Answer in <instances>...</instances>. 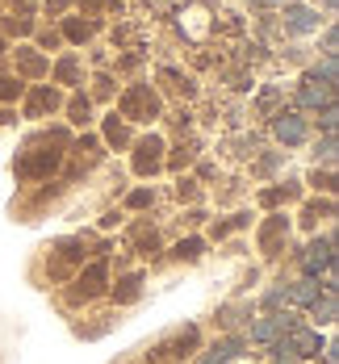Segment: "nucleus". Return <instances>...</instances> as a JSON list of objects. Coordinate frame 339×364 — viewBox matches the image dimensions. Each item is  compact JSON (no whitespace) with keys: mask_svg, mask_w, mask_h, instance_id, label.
<instances>
[{"mask_svg":"<svg viewBox=\"0 0 339 364\" xmlns=\"http://www.w3.org/2000/svg\"><path fill=\"white\" fill-rule=\"evenodd\" d=\"M301 264H306V272H310V277H318V272H331V264H335L331 239H318V243H310V247H306V255H301Z\"/></svg>","mask_w":339,"mask_h":364,"instance_id":"f257e3e1","label":"nucleus"},{"mask_svg":"<svg viewBox=\"0 0 339 364\" xmlns=\"http://www.w3.org/2000/svg\"><path fill=\"white\" fill-rule=\"evenodd\" d=\"M101 289H105V264L97 259L88 272H80V281H75V289H72V301H80V297H97Z\"/></svg>","mask_w":339,"mask_h":364,"instance_id":"f03ea898","label":"nucleus"},{"mask_svg":"<svg viewBox=\"0 0 339 364\" xmlns=\"http://www.w3.org/2000/svg\"><path fill=\"white\" fill-rule=\"evenodd\" d=\"M298 360H306V356H318V331H306V327H289V343H285Z\"/></svg>","mask_w":339,"mask_h":364,"instance_id":"7ed1b4c3","label":"nucleus"},{"mask_svg":"<svg viewBox=\"0 0 339 364\" xmlns=\"http://www.w3.org/2000/svg\"><path fill=\"white\" fill-rule=\"evenodd\" d=\"M289 327H294V318H289V314H272V318H264V323L252 327V339H256V343H272L281 331H289Z\"/></svg>","mask_w":339,"mask_h":364,"instance_id":"20e7f679","label":"nucleus"},{"mask_svg":"<svg viewBox=\"0 0 339 364\" xmlns=\"http://www.w3.org/2000/svg\"><path fill=\"white\" fill-rule=\"evenodd\" d=\"M276 139L281 143H301L306 139V122H301L298 113H281L276 117Z\"/></svg>","mask_w":339,"mask_h":364,"instance_id":"39448f33","label":"nucleus"},{"mask_svg":"<svg viewBox=\"0 0 339 364\" xmlns=\"http://www.w3.org/2000/svg\"><path fill=\"white\" fill-rule=\"evenodd\" d=\"M188 348H197V327H188V331H181L172 343H159L155 348V360H168V356H181V352H188Z\"/></svg>","mask_w":339,"mask_h":364,"instance_id":"423d86ee","label":"nucleus"},{"mask_svg":"<svg viewBox=\"0 0 339 364\" xmlns=\"http://www.w3.org/2000/svg\"><path fill=\"white\" fill-rule=\"evenodd\" d=\"M159 151H163V143H159V139H147V143H139V155H134V168H139L143 176L159 168Z\"/></svg>","mask_w":339,"mask_h":364,"instance_id":"0eeeda50","label":"nucleus"},{"mask_svg":"<svg viewBox=\"0 0 339 364\" xmlns=\"http://www.w3.org/2000/svg\"><path fill=\"white\" fill-rule=\"evenodd\" d=\"M239 348H243L239 339H222V343H214V348H210V356H205L201 364H230L235 356H239Z\"/></svg>","mask_w":339,"mask_h":364,"instance_id":"6e6552de","label":"nucleus"},{"mask_svg":"<svg viewBox=\"0 0 339 364\" xmlns=\"http://www.w3.org/2000/svg\"><path fill=\"white\" fill-rule=\"evenodd\" d=\"M289 301H298V306H318V281L310 277V281H301V285H289Z\"/></svg>","mask_w":339,"mask_h":364,"instance_id":"1a4fd4ad","label":"nucleus"},{"mask_svg":"<svg viewBox=\"0 0 339 364\" xmlns=\"http://www.w3.org/2000/svg\"><path fill=\"white\" fill-rule=\"evenodd\" d=\"M285 26H289L294 34H310V30H318V17H314L310 9H294V13L285 17Z\"/></svg>","mask_w":339,"mask_h":364,"instance_id":"9d476101","label":"nucleus"},{"mask_svg":"<svg viewBox=\"0 0 339 364\" xmlns=\"http://www.w3.org/2000/svg\"><path fill=\"white\" fill-rule=\"evenodd\" d=\"M281 230H285V218H272L268 226H264V235H260L264 252H272V247H276V239H281Z\"/></svg>","mask_w":339,"mask_h":364,"instance_id":"9b49d317","label":"nucleus"},{"mask_svg":"<svg viewBox=\"0 0 339 364\" xmlns=\"http://www.w3.org/2000/svg\"><path fill=\"white\" fill-rule=\"evenodd\" d=\"M139 289H143V277H126V281H122V289H117V301H134Z\"/></svg>","mask_w":339,"mask_h":364,"instance_id":"f8f14e48","label":"nucleus"},{"mask_svg":"<svg viewBox=\"0 0 339 364\" xmlns=\"http://www.w3.org/2000/svg\"><path fill=\"white\" fill-rule=\"evenodd\" d=\"M314 318H318V323H335V297H331V293L323 297V306H314Z\"/></svg>","mask_w":339,"mask_h":364,"instance_id":"ddd939ff","label":"nucleus"},{"mask_svg":"<svg viewBox=\"0 0 339 364\" xmlns=\"http://www.w3.org/2000/svg\"><path fill=\"white\" fill-rule=\"evenodd\" d=\"M176 255H181V259H197V255H201V239H188V243H181V247H176Z\"/></svg>","mask_w":339,"mask_h":364,"instance_id":"4468645a","label":"nucleus"},{"mask_svg":"<svg viewBox=\"0 0 339 364\" xmlns=\"http://www.w3.org/2000/svg\"><path fill=\"white\" fill-rule=\"evenodd\" d=\"M323 101H327L323 88H301V105H323Z\"/></svg>","mask_w":339,"mask_h":364,"instance_id":"2eb2a0df","label":"nucleus"},{"mask_svg":"<svg viewBox=\"0 0 339 364\" xmlns=\"http://www.w3.org/2000/svg\"><path fill=\"white\" fill-rule=\"evenodd\" d=\"M268 306H281V301H289V285H276V289H268V297H264Z\"/></svg>","mask_w":339,"mask_h":364,"instance_id":"dca6fc26","label":"nucleus"},{"mask_svg":"<svg viewBox=\"0 0 339 364\" xmlns=\"http://www.w3.org/2000/svg\"><path fill=\"white\" fill-rule=\"evenodd\" d=\"M46 105H55V92H46V88H42V92H34V113L46 109Z\"/></svg>","mask_w":339,"mask_h":364,"instance_id":"f3484780","label":"nucleus"},{"mask_svg":"<svg viewBox=\"0 0 339 364\" xmlns=\"http://www.w3.org/2000/svg\"><path fill=\"white\" fill-rule=\"evenodd\" d=\"M272 364H298V356H289V348L281 343V348H276V356H272Z\"/></svg>","mask_w":339,"mask_h":364,"instance_id":"a211bd4d","label":"nucleus"},{"mask_svg":"<svg viewBox=\"0 0 339 364\" xmlns=\"http://www.w3.org/2000/svg\"><path fill=\"white\" fill-rule=\"evenodd\" d=\"M151 201V193L147 188H139V193H134V197H130V205H134V210H143V205H147Z\"/></svg>","mask_w":339,"mask_h":364,"instance_id":"6ab92c4d","label":"nucleus"},{"mask_svg":"<svg viewBox=\"0 0 339 364\" xmlns=\"http://www.w3.org/2000/svg\"><path fill=\"white\" fill-rule=\"evenodd\" d=\"M105 130H109V139H113V143H122V139H126V130H122V126H117V122H109V126H105Z\"/></svg>","mask_w":339,"mask_h":364,"instance_id":"aec40b11","label":"nucleus"},{"mask_svg":"<svg viewBox=\"0 0 339 364\" xmlns=\"http://www.w3.org/2000/svg\"><path fill=\"white\" fill-rule=\"evenodd\" d=\"M323 159H327V164L335 159V139H327V143H323Z\"/></svg>","mask_w":339,"mask_h":364,"instance_id":"412c9836","label":"nucleus"},{"mask_svg":"<svg viewBox=\"0 0 339 364\" xmlns=\"http://www.w3.org/2000/svg\"><path fill=\"white\" fill-rule=\"evenodd\" d=\"M13 92H17V84L13 80H0V97H13Z\"/></svg>","mask_w":339,"mask_h":364,"instance_id":"4be33fe9","label":"nucleus"},{"mask_svg":"<svg viewBox=\"0 0 339 364\" xmlns=\"http://www.w3.org/2000/svg\"><path fill=\"white\" fill-rule=\"evenodd\" d=\"M276 4H281V0H276Z\"/></svg>","mask_w":339,"mask_h":364,"instance_id":"5701e85b","label":"nucleus"}]
</instances>
